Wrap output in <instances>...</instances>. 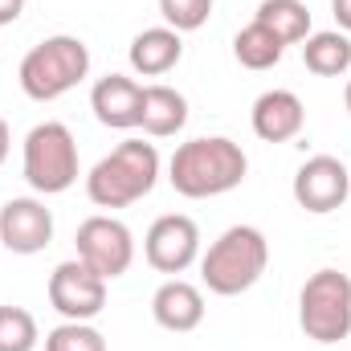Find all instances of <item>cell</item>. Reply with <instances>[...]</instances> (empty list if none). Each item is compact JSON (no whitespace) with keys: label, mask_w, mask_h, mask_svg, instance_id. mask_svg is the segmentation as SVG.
I'll return each mask as SVG.
<instances>
[{"label":"cell","mask_w":351,"mask_h":351,"mask_svg":"<svg viewBox=\"0 0 351 351\" xmlns=\"http://www.w3.org/2000/svg\"><path fill=\"white\" fill-rule=\"evenodd\" d=\"M74 245H78V262H86L106 282L123 278L131 269V262H135V237H131V229L119 217H102V213L86 217L78 225Z\"/></svg>","instance_id":"cell-7"},{"label":"cell","mask_w":351,"mask_h":351,"mask_svg":"<svg viewBox=\"0 0 351 351\" xmlns=\"http://www.w3.org/2000/svg\"><path fill=\"white\" fill-rule=\"evenodd\" d=\"M152 315L164 331H176V335H188L204 323V294L200 286L184 282V278H168L156 294H152Z\"/></svg>","instance_id":"cell-14"},{"label":"cell","mask_w":351,"mask_h":351,"mask_svg":"<svg viewBox=\"0 0 351 351\" xmlns=\"http://www.w3.org/2000/svg\"><path fill=\"white\" fill-rule=\"evenodd\" d=\"M250 172V160L241 152V143L225 139V135H200L180 143L168 160V180L180 196L188 200H208V196H225L233 192Z\"/></svg>","instance_id":"cell-1"},{"label":"cell","mask_w":351,"mask_h":351,"mask_svg":"<svg viewBox=\"0 0 351 351\" xmlns=\"http://www.w3.org/2000/svg\"><path fill=\"white\" fill-rule=\"evenodd\" d=\"M45 351H106V339L90 323H62L45 335Z\"/></svg>","instance_id":"cell-21"},{"label":"cell","mask_w":351,"mask_h":351,"mask_svg":"<svg viewBox=\"0 0 351 351\" xmlns=\"http://www.w3.org/2000/svg\"><path fill=\"white\" fill-rule=\"evenodd\" d=\"M348 196H351V172L335 156H311L294 172V200H298V208H306L315 217L335 213L339 204H348Z\"/></svg>","instance_id":"cell-10"},{"label":"cell","mask_w":351,"mask_h":351,"mask_svg":"<svg viewBox=\"0 0 351 351\" xmlns=\"http://www.w3.org/2000/svg\"><path fill=\"white\" fill-rule=\"evenodd\" d=\"M250 123H254V135L265 143H290L306 127V106L294 90H265L250 110Z\"/></svg>","instance_id":"cell-13"},{"label":"cell","mask_w":351,"mask_h":351,"mask_svg":"<svg viewBox=\"0 0 351 351\" xmlns=\"http://www.w3.org/2000/svg\"><path fill=\"white\" fill-rule=\"evenodd\" d=\"M302 62L311 74L319 78H343L351 70V37L339 29H323V33H311L302 41Z\"/></svg>","instance_id":"cell-17"},{"label":"cell","mask_w":351,"mask_h":351,"mask_svg":"<svg viewBox=\"0 0 351 351\" xmlns=\"http://www.w3.org/2000/svg\"><path fill=\"white\" fill-rule=\"evenodd\" d=\"M49 306L70 319V323H90L106 306V278H98L86 262H62L49 274Z\"/></svg>","instance_id":"cell-8"},{"label":"cell","mask_w":351,"mask_h":351,"mask_svg":"<svg viewBox=\"0 0 351 351\" xmlns=\"http://www.w3.org/2000/svg\"><path fill=\"white\" fill-rule=\"evenodd\" d=\"M160 16L176 33H196L213 16V0H160Z\"/></svg>","instance_id":"cell-22"},{"label":"cell","mask_w":351,"mask_h":351,"mask_svg":"<svg viewBox=\"0 0 351 351\" xmlns=\"http://www.w3.org/2000/svg\"><path fill=\"white\" fill-rule=\"evenodd\" d=\"M53 241V213L37 196H12L0 208V245L29 258Z\"/></svg>","instance_id":"cell-11"},{"label":"cell","mask_w":351,"mask_h":351,"mask_svg":"<svg viewBox=\"0 0 351 351\" xmlns=\"http://www.w3.org/2000/svg\"><path fill=\"white\" fill-rule=\"evenodd\" d=\"M254 21L265 25L282 45H298L311 37V8L302 0H262Z\"/></svg>","instance_id":"cell-18"},{"label":"cell","mask_w":351,"mask_h":351,"mask_svg":"<svg viewBox=\"0 0 351 351\" xmlns=\"http://www.w3.org/2000/svg\"><path fill=\"white\" fill-rule=\"evenodd\" d=\"M90 110L102 127L131 131V127H139V114H143V86L127 74H106L90 90Z\"/></svg>","instance_id":"cell-12"},{"label":"cell","mask_w":351,"mask_h":351,"mask_svg":"<svg viewBox=\"0 0 351 351\" xmlns=\"http://www.w3.org/2000/svg\"><path fill=\"white\" fill-rule=\"evenodd\" d=\"M160 180V152L143 139H123L110 156H102L86 176V196L98 208H127L152 196Z\"/></svg>","instance_id":"cell-2"},{"label":"cell","mask_w":351,"mask_h":351,"mask_svg":"<svg viewBox=\"0 0 351 351\" xmlns=\"http://www.w3.org/2000/svg\"><path fill=\"white\" fill-rule=\"evenodd\" d=\"M331 12H335L339 33H348V37H351V0H331Z\"/></svg>","instance_id":"cell-23"},{"label":"cell","mask_w":351,"mask_h":351,"mask_svg":"<svg viewBox=\"0 0 351 351\" xmlns=\"http://www.w3.org/2000/svg\"><path fill=\"white\" fill-rule=\"evenodd\" d=\"M21 172L29 180V188L41 192V196L70 192L74 180H78V143H74V131L66 123H37L25 135Z\"/></svg>","instance_id":"cell-5"},{"label":"cell","mask_w":351,"mask_h":351,"mask_svg":"<svg viewBox=\"0 0 351 351\" xmlns=\"http://www.w3.org/2000/svg\"><path fill=\"white\" fill-rule=\"evenodd\" d=\"M343 106H348V114H351V82H348V90H343Z\"/></svg>","instance_id":"cell-26"},{"label":"cell","mask_w":351,"mask_h":351,"mask_svg":"<svg viewBox=\"0 0 351 351\" xmlns=\"http://www.w3.org/2000/svg\"><path fill=\"white\" fill-rule=\"evenodd\" d=\"M25 12V0H0V25H12Z\"/></svg>","instance_id":"cell-24"},{"label":"cell","mask_w":351,"mask_h":351,"mask_svg":"<svg viewBox=\"0 0 351 351\" xmlns=\"http://www.w3.org/2000/svg\"><path fill=\"white\" fill-rule=\"evenodd\" d=\"M188 123V98L180 94L176 86H143V114H139V127L143 135L152 139H172L176 131H184Z\"/></svg>","instance_id":"cell-16"},{"label":"cell","mask_w":351,"mask_h":351,"mask_svg":"<svg viewBox=\"0 0 351 351\" xmlns=\"http://www.w3.org/2000/svg\"><path fill=\"white\" fill-rule=\"evenodd\" d=\"M298 327L306 339L331 348L351 335V278L339 269H319L298 294Z\"/></svg>","instance_id":"cell-6"},{"label":"cell","mask_w":351,"mask_h":351,"mask_svg":"<svg viewBox=\"0 0 351 351\" xmlns=\"http://www.w3.org/2000/svg\"><path fill=\"white\" fill-rule=\"evenodd\" d=\"M8 147H12V135H8V123L0 119V164L8 160Z\"/></svg>","instance_id":"cell-25"},{"label":"cell","mask_w":351,"mask_h":351,"mask_svg":"<svg viewBox=\"0 0 351 351\" xmlns=\"http://www.w3.org/2000/svg\"><path fill=\"white\" fill-rule=\"evenodd\" d=\"M180 58H184V41H180V33L168 29V25H156V29L135 33L131 49H127L131 70L143 74V78H164L168 70L180 66Z\"/></svg>","instance_id":"cell-15"},{"label":"cell","mask_w":351,"mask_h":351,"mask_svg":"<svg viewBox=\"0 0 351 351\" xmlns=\"http://www.w3.org/2000/svg\"><path fill=\"white\" fill-rule=\"evenodd\" d=\"M86 74H90L86 41L70 37V33H58V37H45L41 45H33L21 58L16 82H21V90L33 102H58L62 94H70V90L78 86Z\"/></svg>","instance_id":"cell-4"},{"label":"cell","mask_w":351,"mask_h":351,"mask_svg":"<svg viewBox=\"0 0 351 351\" xmlns=\"http://www.w3.org/2000/svg\"><path fill=\"white\" fill-rule=\"evenodd\" d=\"M143 258L160 274H184L200 258V229H196V221L184 217V213H168V217L152 221V229L143 237Z\"/></svg>","instance_id":"cell-9"},{"label":"cell","mask_w":351,"mask_h":351,"mask_svg":"<svg viewBox=\"0 0 351 351\" xmlns=\"http://www.w3.org/2000/svg\"><path fill=\"white\" fill-rule=\"evenodd\" d=\"M265 265H269V241H265V233L254 229V225H233L200 258V278H204L208 294L237 298V294H245V290L258 286Z\"/></svg>","instance_id":"cell-3"},{"label":"cell","mask_w":351,"mask_h":351,"mask_svg":"<svg viewBox=\"0 0 351 351\" xmlns=\"http://www.w3.org/2000/svg\"><path fill=\"white\" fill-rule=\"evenodd\" d=\"M37 343V319L25 306H0V351H33Z\"/></svg>","instance_id":"cell-20"},{"label":"cell","mask_w":351,"mask_h":351,"mask_svg":"<svg viewBox=\"0 0 351 351\" xmlns=\"http://www.w3.org/2000/svg\"><path fill=\"white\" fill-rule=\"evenodd\" d=\"M282 53H286V45L265 29V25H258V21H250L237 37H233V58L245 66V70H274L278 62H282Z\"/></svg>","instance_id":"cell-19"}]
</instances>
